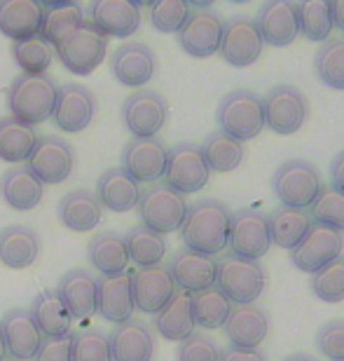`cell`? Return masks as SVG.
Returning a JSON list of instances; mask_svg holds the SVG:
<instances>
[{
	"mask_svg": "<svg viewBox=\"0 0 344 361\" xmlns=\"http://www.w3.org/2000/svg\"><path fill=\"white\" fill-rule=\"evenodd\" d=\"M232 212L220 200H199L188 204V214L181 226V240L185 249L204 256L223 254L229 240Z\"/></svg>",
	"mask_w": 344,
	"mask_h": 361,
	"instance_id": "cell-1",
	"label": "cell"
},
{
	"mask_svg": "<svg viewBox=\"0 0 344 361\" xmlns=\"http://www.w3.org/2000/svg\"><path fill=\"white\" fill-rule=\"evenodd\" d=\"M56 94H59V87L47 73H19L7 87V108L12 118L35 127L52 118Z\"/></svg>",
	"mask_w": 344,
	"mask_h": 361,
	"instance_id": "cell-2",
	"label": "cell"
},
{
	"mask_svg": "<svg viewBox=\"0 0 344 361\" xmlns=\"http://www.w3.org/2000/svg\"><path fill=\"white\" fill-rule=\"evenodd\" d=\"M106 52H108V35H103L87 19L54 45V56H59L63 68L75 75L94 73L103 63Z\"/></svg>",
	"mask_w": 344,
	"mask_h": 361,
	"instance_id": "cell-3",
	"label": "cell"
},
{
	"mask_svg": "<svg viewBox=\"0 0 344 361\" xmlns=\"http://www.w3.org/2000/svg\"><path fill=\"white\" fill-rule=\"evenodd\" d=\"M216 120L220 132L236 141H250L265 129L262 99L250 90L227 92L218 104Z\"/></svg>",
	"mask_w": 344,
	"mask_h": 361,
	"instance_id": "cell-4",
	"label": "cell"
},
{
	"mask_svg": "<svg viewBox=\"0 0 344 361\" xmlns=\"http://www.w3.org/2000/svg\"><path fill=\"white\" fill-rule=\"evenodd\" d=\"M265 270L257 261L225 254L216 261V288L232 305H253L265 291Z\"/></svg>",
	"mask_w": 344,
	"mask_h": 361,
	"instance_id": "cell-5",
	"label": "cell"
},
{
	"mask_svg": "<svg viewBox=\"0 0 344 361\" xmlns=\"http://www.w3.org/2000/svg\"><path fill=\"white\" fill-rule=\"evenodd\" d=\"M136 209L141 216V226L150 228L157 235H171L181 230L188 214V202L185 195L176 192L167 183H150V188L141 190Z\"/></svg>",
	"mask_w": 344,
	"mask_h": 361,
	"instance_id": "cell-6",
	"label": "cell"
},
{
	"mask_svg": "<svg viewBox=\"0 0 344 361\" xmlns=\"http://www.w3.org/2000/svg\"><path fill=\"white\" fill-rule=\"evenodd\" d=\"M265 127L274 134L291 136L302 129L310 115V101L293 85H276L262 99Z\"/></svg>",
	"mask_w": 344,
	"mask_h": 361,
	"instance_id": "cell-7",
	"label": "cell"
},
{
	"mask_svg": "<svg viewBox=\"0 0 344 361\" xmlns=\"http://www.w3.org/2000/svg\"><path fill=\"white\" fill-rule=\"evenodd\" d=\"M321 174L312 162L307 160H286L274 171L272 188L284 207L310 209L321 190Z\"/></svg>",
	"mask_w": 344,
	"mask_h": 361,
	"instance_id": "cell-8",
	"label": "cell"
},
{
	"mask_svg": "<svg viewBox=\"0 0 344 361\" xmlns=\"http://www.w3.org/2000/svg\"><path fill=\"white\" fill-rule=\"evenodd\" d=\"M169 115V104L155 90H136L122 104V122L134 139H153Z\"/></svg>",
	"mask_w": 344,
	"mask_h": 361,
	"instance_id": "cell-9",
	"label": "cell"
},
{
	"mask_svg": "<svg viewBox=\"0 0 344 361\" xmlns=\"http://www.w3.org/2000/svg\"><path fill=\"white\" fill-rule=\"evenodd\" d=\"M26 167L42 185H59L68 180L75 167V150L59 136H38V143L26 160Z\"/></svg>",
	"mask_w": 344,
	"mask_h": 361,
	"instance_id": "cell-10",
	"label": "cell"
},
{
	"mask_svg": "<svg viewBox=\"0 0 344 361\" xmlns=\"http://www.w3.org/2000/svg\"><path fill=\"white\" fill-rule=\"evenodd\" d=\"M229 254L246 258V261H260L272 247L267 214L257 209H239L229 221Z\"/></svg>",
	"mask_w": 344,
	"mask_h": 361,
	"instance_id": "cell-11",
	"label": "cell"
},
{
	"mask_svg": "<svg viewBox=\"0 0 344 361\" xmlns=\"http://www.w3.org/2000/svg\"><path fill=\"white\" fill-rule=\"evenodd\" d=\"M211 169L206 164L202 148L197 143H178L169 150L167 169H164V183L174 188L181 195L199 192L209 183Z\"/></svg>",
	"mask_w": 344,
	"mask_h": 361,
	"instance_id": "cell-12",
	"label": "cell"
},
{
	"mask_svg": "<svg viewBox=\"0 0 344 361\" xmlns=\"http://www.w3.org/2000/svg\"><path fill=\"white\" fill-rule=\"evenodd\" d=\"M265 40L250 17H232L223 26L218 52L234 68H246L260 59Z\"/></svg>",
	"mask_w": 344,
	"mask_h": 361,
	"instance_id": "cell-13",
	"label": "cell"
},
{
	"mask_svg": "<svg viewBox=\"0 0 344 361\" xmlns=\"http://www.w3.org/2000/svg\"><path fill=\"white\" fill-rule=\"evenodd\" d=\"M169 148L157 136L153 139H132L122 150V169L136 183H160L167 169Z\"/></svg>",
	"mask_w": 344,
	"mask_h": 361,
	"instance_id": "cell-14",
	"label": "cell"
},
{
	"mask_svg": "<svg viewBox=\"0 0 344 361\" xmlns=\"http://www.w3.org/2000/svg\"><path fill=\"white\" fill-rule=\"evenodd\" d=\"M342 249H344L342 233L324 226H312L310 233L302 237V242L295 249H291V261L300 272L314 274L317 270L324 268V265L342 256Z\"/></svg>",
	"mask_w": 344,
	"mask_h": 361,
	"instance_id": "cell-15",
	"label": "cell"
},
{
	"mask_svg": "<svg viewBox=\"0 0 344 361\" xmlns=\"http://www.w3.org/2000/svg\"><path fill=\"white\" fill-rule=\"evenodd\" d=\"M223 26L225 21L220 19V14L211 10H195L188 14L185 24L178 31V45L185 54L195 56V59H206L218 52Z\"/></svg>",
	"mask_w": 344,
	"mask_h": 361,
	"instance_id": "cell-16",
	"label": "cell"
},
{
	"mask_svg": "<svg viewBox=\"0 0 344 361\" xmlns=\"http://www.w3.org/2000/svg\"><path fill=\"white\" fill-rule=\"evenodd\" d=\"M110 73L125 87L143 90L157 73V56L146 42H125L110 54Z\"/></svg>",
	"mask_w": 344,
	"mask_h": 361,
	"instance_id": "cell-17",
	"label": "cell"
},
{
	"mask_svg": "<svg viewBox=\"0 0 344 361\" xmlns=\"http://www.w3.org/2000/svg\"><path fill=\"white\" fill-rule=\"evenodd\" d=\"M96 115V97L84 85H63L56 94L52 120L66 134L84 132Z\"/></svg>",
	"mask_w": 344,
	"mask_h": 361,
	"instance_id": "cell-18",
	"label": "cell"
},
{
	"mask_svg": "<svg viewBox=\"0 0 344 361\" xmlns=\"http://www.w3.org/2000/svg\"><path fill=\"white\" fill-rule=\"evenodd\" d=\"M176 284L171 279L169 268L153 265L132 272V295L134 307L146 314H157L176 295Z\"/></svg>",
	"mask_w": 344,
	"mask_h": 361,
	"instance_id": "cell-19",
	"label": "cell"
},
{
	"mask_svg": "<svg viewBox=\"0 0 344 361\" xmlns=\"http://www.w3.org/2000/svg\"><path fill=\"white\" fill-rule=\"evenodd\" d=\"M84 19L108 38H129L141 26V7L134 0H91Z\"/></svg>",
	"mask_w": 344,
	"mask_h": 361,
	"instance_id": "cell-20",
	"label": "cell"
},
{
	"mask_svg": "<svg viewBox=\"0 0 344 361\" xmlns=\"http://www.w3.org/2000/svg\"><path fill=\"white\" fill-rule=\"evenodd\" d=\"M253 21L272 47H288L300 35L295 0H265Z\"/></svg>",
	"mask_w": 344,
	"mask_h": 361,
	"instance_id": "cell-21",
	"label": "cell"
},
{
	"mask_svg": "<svg viewBox=\"0 0 344 361\" xmlns=\"http://www.w3.org/2000/svg\"><path fill=\"white\" fill-rule=\"evenodd\" d=\"M0 326H3L7 355L21 361L35 359L45 336H42V331L35 324L31 310H21V307L7 310Z\"/></svg>",
	"mask_w": 344,
	"mask_h": 361,
	"instance_id": "cell-22",
	"label": "cell"
},
{
	"mask_svg": "<svg viewBox=\"0 0 344 361\" xmlns=\"http://www.w3.org/2000/svg\"><path fill=\"white\" fill-rule=\"evenodd\" d=\"M169 272L176 288L185 293H197L216 286V258L190 249H181L171 256Z\"/></svg>",
	"mask_w": 344,
	"mask_h": 361,
	"instance_id": "cell-23",
	"label": "cell"
},
{
	"mask_svg": "<svg viewBox=\"0 0 344 361\" xmlns=\"http://www.w3.org/2000/svg\"><path fill=\"white\" fill-rule=\"evenodd\" d=\"M223 329L229 345L257 350L269 334V314L257 305H232Z\"/></svg>",
	"mask_w": 344,
	"mask_h": 361,
	"instance_id": "cell-24",
	"label": "cell"
},
{
	"mask_svg": "<svg viewBox=\"0 0 344 361\" xmlns=\"http://www.w3.org/2000/svg\"><path fill=\"white\" fill-rule=\"evenodd\" d=\"M108 338L113 361H153L155 357V331L141 319L117 324Z\"/></svg>",
	"mask_w": 344,
	"mask_h": 361,
	"instance_id": "cell-25",
	"label": "cell"
},
{
	"mask_svg": "<svg viewBox=\"0 0 344 361\" xmlns=\"http://www.w3.org/2000/svg\"><path fill=\"white\" fill-rule=\"evenodd\" d=\"M56 293L61 295L63 305L68 307V312L73 319H87V317H91L96 312L98 279L82 268L68 270L59 279V288H56Z\"/></svg>",
	"mask_w": 344,
	"mask_h": 361,
	"instance_id": "cell-26",
	"label": "cell"
},
{
	"mask_svg": "<svg viewBox=\"0 0 344 361\" xmlns=\"http://www.w3.org/2000/svg\"><path fill=\"white\" fill-rule=\"evenodd\" d=\"M134 295H132V272H120L113 277L98 279L96 312L110 324H125L134 319Z\"/></svg>",
	"mask_w": 344,
	"mask_h": 361,
	"instance_id": "cell-27",
	"label": "cell"
},
{
	"mask_svg": "<svg viewBox=\"0 0 344 361\" xmlns=\"http://www.w3.org/2000/svg\"><path fill=\"white\" fill-rule=\"evenodd\" d=\"M45 7L38 0H0V33L10 40H28L40 35Z\"/></svg>",
	"mask_w": 344,
	"mask_h": 361,
	"instance_id": "cell-28",
	"label": "cell"
},
{
	"mask_svg": "<svg viewBox=\"0 0 344 361\" xmlns=\"http://www.w3.org/2000/svg\"><path fill=\"white\" fill-rule=\"evenodd\" d=\"M96 197L108 212L127 214L139 207L141 183H136L122 167H110L96 180Z\"/></svg>",
	"mask_w": 344,
	"mask_h": 361,
	"instance_id": "cell-29",
	"label": "cell"
},
{
	"mask_svg": "<svg viewBox=\"0 0 344 361\" xmlns=\"http://www.w3.org/2000/svg\"><path fill=\"white\" fill-rule=\"evenodd\" d=\"M40 256V235L28 226L0 230V263L10 270H26Z\"/></svg>",
	"mask_w": 344,
	"mask_h": 361,
	"instance_id": "cell-30",
	"label": "cell"
},
{
	"mask_svg": "<svg viewBox=\"0 0 344 361\" xmlns=\"http://www.w3.org/2000/svg\"><path fill=\"white\" fill-rule=\"evenodd\" d=\"M56 212L59 221L73 233H91L103 221V207L91 190H70L61 197Z\"/></svg>",
	"mask_w": 344,
	"mask_h": 361,
	"instance_id": "cell-31",
	"label": "cell"
},
{
	"mask_svg": "<svg viewBox=\"0 0 344 361\" xmlns=\"http://www.w3.org/2000/svg\"><path fill=\"white\" fill-rule=\"evenodd\" d=\"M153 324H155V331L164 338V341L181 343L185 338H190L197 329L195 314H192L190 293L176 291L174 298L155 314Z\"/></svg>",
	"mask_w": 344,
	"mask_h": 361,
	"instance_id": "cell-32",
	"label": "cell"
},
{
	"mask_svg": "<svg viewBox=\"0 0 344 361\" xmlns=\"http://www.w3.org/2000/svg\"><path fill=\"white\" fill-rule=\"evenodd\" d=\"M0 195H3L5 204L17 209V212H31L42 202V183L31 174L26 164L7 169L0 178Z\"/></svg>",
	"mask_w": 344,
	"mask_h": 361,
	"instance_id": "cell-33",
	"label": "cell"
},
{
	"mask_svg": "<svg viewBox=\"0 0 344 361\" xmlns=\"http://www.w3.org/2000/svg\"><path fill=\"white\" fill-rule=\"evenodd\" d=\"M31 314L45 338L70 336L73 317H70L68 307L63 305V300H61V295L56 293V288H45V291H40L35 295L31 302Z\"/></svg>",
	"mask_w": 344,
	"mask_h": 361,
	"instance_id": "cell-34",
	"label": "cell"
},
{
	"mask_svg": "<svg viewBox=\"0 0 344 361\" xmlns=\"http://www.w3.org/2000/svg\"><path fill=\"white\" fill-rule=\"evenodd\" d=\"M269 223V240L279 249H295L302 237L310 233L314 226L312 216L307 209H293V207H279L267 216Z\"/></svg>",
	"mask_w": 344,
	"mask_h": 361,
	"instance_id": "cell-35",
	"label": "cell"
},
{
	"mask_svg": "<svg viewBox=\"0 0 344 361\" xmlns=\"http://www.w3.org/2000/svg\"><path fill=\"white\" fill-rule=\"evenodd\" d=\"M87 258L94 265L96 272H101L103 277H113V274L127 272L129 254H127V242L125 235L117 233H98L89 240Z\"/></svg>",
	"mask_w": 344,
	"mask_h": 361,
	"instance_id": "cell-36",
	"label": "cell"
},
{
	"mask_svg": "<svg viewBox=\"0 0 344 361\" xmlns=\"http://www.w3.org/2000/svg\"><path fill=\"white\" fill-rule=\"evenodd\" d=\"M35 143H38L35 127L12 118V115L0 118V160L3 162H26L31 150L35 148Z\"/></svg>",
	"mask_w": 344,
	"mask_h": 361,
	"instance_id": "cell-37",
	"label": "cell"
},
{
	"mask_svg": "<svg viewBox=\"0 0 344 361\" xmlns=\"http://www.w3.org/2000/svg\"><path fill=\"white\" fill-rule=\"evenodd\" d=\"M300 35L310 42H326L333 33L331 0H295Z\"/></svg>",
	"mask_w": 344,
	"mask_h": 361,
	"instance_id": "cell-38",
	"label": "cell"
},
{
	"mask_svg": "<svg viewBox=\"0 0 344 361\" xmlns=\"http://www.w3.org/2000/svg\"><path fill=\"white\" fill-rule=\"evenodd\" d=\"M199 148H202V155H204L206 164H209V169L218 171V174H229V171H234L243 162V155H246L243 143L223 134L220 129L206 136Z\"/></svg>",
	"mask_w": 344,
	"mask_h": 361,
	"instance_id": "cell-39",
	"label": "cell"
},
{
	"mask_svg": "<svg viewBox=\"0 0 344 361\" xmlns=\"http://www.w3.org/2000/svg\"><path fill=\"white\" fill-rule=\"evenodd\" d=\"M125 242L129 261H134V265H139V268L160 265L162 258L167 256V240H164V235H157L146 226H136L129 230L125 235Z\"/></svg>",
	"mask_w": 344,
	"mask_h": 361,
	"instance_id": "cell-40",
	"label": "cell"
},
{
	"mask_svg": "<svg viewBox=\"0 0 344 361\" xmlns=\"http://www.w3.org/2000/svg\"><path fill=\"white\" fill-rule=\"evenodd\" d=\"M314 71L326 87L344 92V38H328L317 49Z\"/></svg>",
	"mask_w": 344,
	"mask_h": 361,
	"instance_id": "cell-41",
	"label": "cell"
},
{
	"mask_svg": "<svg viewBox=\"0 0 344 361\" xmlns=\"http://www.w3.org/2000/svg\"><path fill=\"white\" fill-rule=\"evenodd\" d=\"M190 302H192V314H195V324L202 329H220L227 319L229 310H232V302L216 286L190 293Z\"/></svg>",
	"mask_w": 344,
	"mask_h": 361,
	"instance_id": "cell-42",
	"label": "cell"
},
{
	"mask_svg": "<svg viewBox=\"0 0 344 361\" xmlns=\"http://www.w3.org/2000/svg\"><path fill=\"white\" fill-rule=\"evenodd\" d=\"M12 59L21 68V73L40 75L47 73L49 63L54 59V47L42 35H33L28 40L12 42Z\"/></svg>",
	"mask_w": 344,
	"mask_h": 361,
	"instance_id": "cell-43",
	"label": "cell"
},
{
	"mask_svg": "<svg viewBox=\"0 0 344 361\" xmlns=\"http://www.w3.org/2000/svg\"><path fill=\"white\" fill-rule=\"evenodd\" d=\"M310 216L314 226H324L344 233V192L335 190L331 183L321 185L317 200L310 207Z\"/></svg>",
	"mask_w": 344,
	"mask_h": 361,
	"instance_id": "cell-44",
	"label": "cell"
},
{
	"mask_svg": "<svg viewBox=\"0 0 344 361\" xmlns=\"http://www.w3.org/2000/svg\"><path fill=\"white\" fill-rule=\"evenodd\" d=\"M82 21H84V12H82V7L77 3L52 7V10H45V19H42L40 35L54 47L56 42L63 38V35H68L77 24H82Z\"/></svg>",
	"mask_w": 344,
	"mask_h": 361,
	"instance_id": "cell-45",
	"label": "cell"
},
{
	"mask_svg": "<svg viewBox=\"0 0 344 361\" xmlns=\"http://www.w3.org/2000/svg\"><path fill=\"white\" fill-rule=\"evenodd\" d=\"M312 293L324 302H342L344 300V256L324 265L312 274Z\"/></svg>",
	"mask_w": 344,
	"mask_h": 361,
	"instance_id": "cell-46",
	"label": "cell"
},
{
	"mask_svg": "<svg viewBox=\"0 0 344 361\" xmlns=\"http://www.w3.org/2000/svg\"><path fill=\"white\" fill-rule=\"evenodd\" d=\"M70 361H113L110 338L101 329H84L73 336Z\"/></svg>",
	"mask_w": 344,
	"mask_h": 361,
	"instance_id": "cell-47",
	"label": "cell"
},
{
	"mask_svg": "<svg viewBox=\"0 0 344 361\" xmlns=\"http://www.w3.org/2000/svg\"><path fill=\"white\" fill-rule=\"evenodd\" d=\"M190 14L185 0H155L150 5V24L160 33H178Z\"/></svg>",
	"mask_w": 344,
	"mask_h": 361,
	"instance_id": "cell-48",
	"label": "cell"
},
{
	"mask_svg": "<svg viewBox=\"0 0 344 361\" xmlns=\"http://www.w3.org/2000/svg\"><path fill=\"white\" fill-rule=\"evenodd\" d=\"M220 350L218 345L204 334H192L190 338L178 343L176 361H218Z\"/></svg>",
	"mask_w": 344,
	"mask_h": 361,
	"instance_id": "cell-49",
	"label": "cell"
},
{
	"mask_svg": "<svg viewBox=\"0 0 344 361\" xmlns=\"http://www.w3.org/2000/svg\"><path fill=\"white\" fill-rule=\"evenodd\" d=\"M317 348L326 359L344 361V322L342 319H333L319 329Z\"/></svg>",
	"mask_w": 344,
	"mask_h": 361,
	"instance_id": "cell-50",
	"label": "cell"
},
{
	"mask_svg": "<svg viewBox=\"0 0 344 361\" xmlns=\"http://www.w3.org/2000/svg\"><path fill=\"white\" fill-rule=\"evenodd\" d=\"M70 345H73V334L61 338H45L33 361H70Z\"/></svg>",
	"mask_w": 344,
	"mask_h": 361,
	"instance_id": "cell-51",
	"label": "cell"
},
{
	"mask_svg": "<svg viewBox=\"0 0 344 361\" xmlns=\"http://www.w3.org/2000/svg\"><path fill=\"white\" fill-rule=\"evenodd\" d=\"M218 361H265V355L260 350H250V348H229L220 350V359Z\"/></svg>",
	"mask_w": 344,
	"mask_h": 361,
	"instance_id": "cell-52",
	"label": "cell"
},
{
	"mask_svg": "<svg viewBox=\"0 0 344 361\" xmlns=\"http://www.w3.org/2000/svg\"><path fill=\"white\" fill-rule=\"evenodd\" d=\"M331 185L335 190L344 192V150H340L331 162Z\"/></svg>",
	"mask_w": 344,
	"mask_h": 361,
	"instance_id": "cell-53",
	"label": "cell"
},
{
	"mask_svg": "<svg viewBox=\"0 0 344 361\" xmlns=\"http://www.w3.org/2000/svg\"><path fill=\"white\" fill-rule=\"evenodd\" d=\"M331 7H333V26L344 33V0H331Z\"/></svg>",
	"mask_w": 344,
	"mask_h": 361,
	"instance_id": "cell-54",
	"label": "cell"
},
{
	"mask_svg": "<svg viewBox=\"0 0 344 361\" xmlns=\"http://www.w3.org/2000/svg\"><path fill=\"white\" fill-rule=\"evenodd\" d=\"M38 3L45 7V10H52V7H61V5H73L77 0H38Z\"/></svg>",
	"mask_w": 344,
	"mask_h": 361,
	"instance_id": "cell-55",
	"label": "cell"
},
{
	"mask_svg": "<svg viewBox=\"0 0 344 361\" xmlns=\"http://www.w3.org/2000/svg\"><path fill=\"white\" fill-rule=\"evenodd\" d=\"M188 5H192V7H197V10H209V7L216 3V0H185Z\"/></svg>",
	"mask_w": 344,
	"mask_h": 361,
	"instance_id": "cell-56",
	"label": "cell"
},
{
	"mask_svg": "<svg viewBox=\"0 0 344 361\" xmlns=\"http://www.w3.org/2000/svg\"><path fill=\"white\" fill-rule=\"evenodd\" d=\"M284 361H317L312 355H307V352H295V355L286 357Z\"/></svg>",
	"mask_w": 344,
	"mask_h": 361,
	"instance_id": "cell-57",
	"label": "cell"
},
{
	"mask_svg": "<svg viewBox=\"0 0 344 361\" xmlns=\"http://www.w3.org/2000/svg\"><path fill=\"white\" fill-rule=\"evenodd\" d=\"M7 357V348H5V336H3V326H0V361Z\"/></svg>",
	"mask_w": 344,
	"mask_h": 361,
	"instance_id": "cell-58",
	"label": "cell"
},
{
	"mask_svg": "<svg viewBox=\"0 0 344 361\" xmlns=\"http://www.w3.org/2000/svg\"><path fill=\"white\" fill-rule=\"evenodd\" d=\"M134 3L139 5V7H150V5L155 3V0H134Z\"/></svg>",
	"mask_w": 344,
	"mask_h": 361,
	"instance_id": "cell-59",
	"label": "cell"
},
{
	"mask_svg": "<svg viewBox=\"0 0 344 361\" xmlns=\"http://www.w3.org/2000/svg\"><path fill=\"white\" fill-rule=\"evenodd\" d=\"M229 3H236V5H243V3H250V0H229Z\"/></svg>",
	"mask_w": 344,
	"mask_h": 361,
	"instance_id": "cell-60",
	"label": "cell"
},
{
	"mask_svg": "<svg viewBox=\"0 0 344 361\" xmlns=\"http://www.w3.org/2000/svg\"><path fill=\"white\" fill-rule=\"evenodd\" d=\"M3 361H21V359H14V357H5Z\"/></svg>",
	"mask_w": 344,
	"mask_h": 361,
	"instance_id": "cell-61",
	"label": "cell"
}]
</instances>
